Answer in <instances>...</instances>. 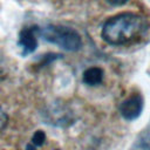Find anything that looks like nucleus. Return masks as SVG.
I'll use <instances>...</instances> for the list:
<instances>
[{"mask_svg": "<svg viewBox=\"0 0 150 150\" xmlns=\"http://www.w3.org/2000/svg\"><path fill=\"white\" fill-rule=\"evenodd\" d=\"M8 123V115L6 114V111L0 107V134L4 131V129L6 128Z\"/></svg>", "mask_w": 150, "mask_h": 150, "instance_id": "obj_8", "label": "nucleus"}, {"mask_svg": "<svg viewBox=\"0 0 150 150\" xmlns=\"http://www.w3.org/2000/svg\"><path fill=\"white\" fill-rule=\"evenodd\" d=\"M128 0H108V2L112 4V5H123L124 2H127Z\"/></svg>", "mask_w": 150, "mask_h": 150, "instance_id": "obj_9", "label": "nucleus"}, {"mask_svg": "<svg viewBox=\"0 0 150 150\" xmlns=\"http://www.w3.org/2000/svg\"><path fill=\"white\" fill-rule=\"evenodd\" d=\"M39 35H41L46 41L57 45L59 47L69 52L79 50L82 45L80 34L73 28L64 26H45L39 28Z\"/></svg>", "mask_w": 150, "mask_h": 150, "instance_id": "obj_2", "label": "nucleus"}, {"mask_svg": "<svg viewBox=\"0 0 150 150\" xmlns=\"http://www.w3.org/2000/svg\"><path fill=\"white\" fill-rule=\"evenodd\" d=\"M148 28L144 16L136 13H121L105 21L102 38L110 45H125L141 38Z\"/></svg>", "mask_w": 150, "mask_h": 150, "instance_id": "obj_1", "label": "nucleus"}, {"mask_svg": "<svg viewBox=\"0 0 150 150\" xmlns=\"http://www.w3.org/2000/svg\"><path fill=\"white\" fill-rule=\"evenodd\" d=\"M38 35H39L38 26L25 27L21 29L20 35H19V46L21 48L22 55H28L36 49Z\"/></svg>", "mask_w": 150, "mask_h": 150, "instance_id": "obj_4", "label": "nucleus"}, {"mask_svg": "<svg viewBox=\"0 0 150 150\" xmlns=\"http://www.w3.org/2000/svg\"><path fill=\"white\" fill-rule=\"evenodd\" d=\"M103 70L100 67H90L83 73V82L88 86H97L103 80Z\"/></svg>", "mask_w": 150, "mask_h": 150, "instance_id": "obj_6", "label": "nucleus"}, {"mask_svg": "<svg viewBox=\"0 0 150 150\" xmlns=\"http://www.w3.org/2000/svg\"><path fill=\"white\" fill-rule=\"evenodd\" d=\"M46 142V134L42 130H36L32 136V144L35 146H41Z\"/></svg>", "mask_w": 150, "mask_h": 150, "instance_id": "obj_7", "label": "nucleus"}, {"mask_svg": "<svg viewBox=\"0 0 150 150\" xmlns=\"http://www.w3.org/2000/svg\"><path fill=\"white\" fill-rule=\"evenodd\" d=\"M144 101L139 94H132L120 104V114L127 121H134L139 117L143 110Z\"/></svg>", "mask_w": 150, "mask_h": 150, "instance_id": "obj_3", "label": "nucleus"}, {"mask_svg": "<svg viewBox=\"0 0 150 150\" xmlns=\"http://www.w3.org/2000/svg\"><path fill=\"white\" fill-rule=\"evenodd\" d=\"M130 150H150V122L145 129L138 134Z\"/></svg>", "mask_w": 150, "mask_h": 150, "instance_id": "obj_5", "label": "nucleus"}, {"mask_svg": "<svg viewBox=\"0 0 150 150\" xmlns=\"http://www.w3.org/2000/svg\"><path fill=\"white\" fill-rule=\"evenodd\" d=\"M26 150H38V149L35 148V145H33L32 143H29V144L26 145Z\"/></svg>", "mask_w": 150, "mask_h": 150, "instance_id": "obj_10", "label": "nucleus"}]
</instances>
